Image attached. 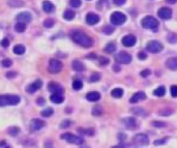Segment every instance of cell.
<instances>
[{
	"label": "cell",
	"mask_w": 177,
	"mask_h": 148,
	"mask_svg": "<svg viewBox=\"0 0 177 148\" xmlns=\"http://www.w3.org/2000/svg\"><path fill=\"white\" fill-rule=\"evenodd\" d=\"M73 124V121L72 120H69V119H65V120H63L62 122L60 123V128L61 129H67V128H69Z\"/></svg>",
	"instance_id": "40"
},
{
	"label": "cell",
	"mask_w": 177,
	"mask_h": 148,
	"mask_svg": "<svg viewBox=\"0 0 177 148\" xmlns=\"http://www.w3.org/2000/svg\"><path fill=\"white\" fill-rule=\"evenodd\" d=\"M166 66L170 69H173L175 71L177 69V58L174 57V58H169L167 61H166Z\"/></svg>",
	"instance_id": "21"
},
{
	"label": "cell",
	"mask_w": 177,
	"mask_h": 148,
	"mask_svg": "<svg viewBox=\"0 0 177 148\" xmlns=\"http://www.w3.org/2000/svg\"><path fill=\"white\" fill-rule=\"evenodd\" d=\"M86 98L89 102H97L98 100H101V94L96 91H91L86 94Z\"/></svg>",
	"instance_id": "20"
},
{
	"label": "cell",
	"mask_w": 177,
	"mask_h": 148,
	"mask_svg": "<svg viewBox=\"0 0 177 148\" xmlns=\"http://www.w3.org/2000/svg\"><path fill=\"white\" fill-rule=\"evenodd\" d=\"M20 132H21V129L20 128H18V126H10V128L7 129V134L12 137L18 136V135L20 134Z\"/></svg>",
	"instance_id": "26"
},
{
	"label": "cell",
	"mask_w": 177,
	"mask_h": 148,
	"mask_svg": "<svg viewBox=\"0 0 177 148\" xmlns=\"http://www.w3.org/2000/svg\"><path fill=\"white\" fill-rule=\"evenodd\" d=\"M138 57H139V59H141V60H145V59L147 58V54L145 53L144 51H141L138 54Z\"/></svg>",
	"instance_id": "49"
},
{
	"label": "cell",
	"mask_w": 177,
	"mask_h": 148,
	"mask_svg": "<svg viewBox=\"0 0 177 148\" xmlns=\"http://www.w3.org/2000/svg\"><path fill=\"white\" fill-rule=\"evenodd\" d=\"M167 41L171 44L177 43V34L176 33H169L167 35Z\"/></svg>",
	"instance_id": "38"
},
{
	"label": "cell",
	"mask_w": 177,
	"mask_h": 148,
	"mask_svg": "<svg viewBox=\"0 0 177 148\" xmlns=\"http://www.w3.org/2000/svg\"><path fill=\"white\" fill-rule=\"evenodd\" d=\"M81 3H82L81 0H69V5L73 7H75V9L81 6Z\"/></svg>",
	"instance_id": "42"
},
{
	"label": "cell",
	"mask_w": 177,
	"mask_h": 148,
	"mask_svg": "<svg viewBox=\"0 0 177 148\" xmlns=\"http://www.w3.org/2000/svg\"><path fill=\"white\" fill-rule=\"evenodd\" d=\"M1 46L4 47V48H7V47L9 46V41L7 40V38H3L1 41Z\"/></svg>",
	"instance_id": "52"
},
{
	"label": "cell",
	"mask_w": 177,
	"mask_h": 148,
	"mask_svg": "<svg viewBox=\"0 0 177 148\" xmlns=\"http://www.w3.org/2000/svg\"><path fill=\"white\" fill-rule=\"evenodd\" d=\"M17 72H6V78L7 79H12V78H16L17 77Z\"/></svg>",
	"instance_id": "50"
},
{
	"label": "cell",
	"mask_w": 177,
	"mask_h": 148,
	"mask_svg": "<svg viewBox=\"0 0 177 148\" xmlns=\"http://www.w3.org/2000/svg\"><path fill=\"white\" fill-rule=\"evenodd\" d=\"M55 24V22H54L53 19H47L45 20V22H44V26H45L46 28H52Z\"/></svg>",
	"instance_id": "41"
},
{
	"label": "cell",
	"mask_w": 177,
	"mask_h": 148,
	"mask_svg": "<svg viewBox=\"0 0 177 148\" xmlns=\"http://www.w3.org/2000/svg\"><path fill=\"white\" fill-rule=\"evenodd\" d=\"M54 110L52 108H47L44 111H41V116L43 117H50V116L53 115Z\"/></svg>",
	"instance_id": "34"
},
{
	"label": "cell",
	"mask_w": 177,
	"mask_h": 148,
	"mask_svg": "<svg viewBox=\"0 0 177 148\" xmlns=\"http://www.w3.org/2000/svg\"><path fill=\"white\" fill-rule=\"evenodd\" d=\"M100 80H101V75H100V74H97V72H95V74L91 75L89 81H90V82H92V83H94V82L100 81Z\"/></svg>",
	"instance_id": "43"
},
{
	"label": "cell",
	"mask_w": 177,
	"mask_h": 148,
	"mask_svg": "<svg viewBox=\"0 0 177 148\" xmlns=\"http://www.w3.org/2000/svg\"><path fill=\"white\" fill-rule=\"evenodd\" d=\"M48 90L53 93H58V94H62L63 93V88H62L58 83L56 82H50L48 84Z\"/></svg>",
	"instance_id": "12"
},
{
	"label": "cell",
	"mask_w": 177,
	"mask_h": 148,
	"mask_svg": "<svg viewBox=\"0 0 177 148\" xmlns=\"http://www.w3.org/2000/svg\"><path fill=\"white\" fill-rule=\"evenodd\" d=\"M100 64L101 65H107V64H109V62H110V60H109L108 58H106V57H100Z\"/></svg>",
	"instance_id": "45"
},
{
	"label": "cell",
	"mask_w": 177,
	"mask_h": 148,
	"mask_svg": "<svg viewBox=\"0 0 177 148\" xmlns=\"http://www.w3.org/2000/svg\"><path fill=\"white\" fill-rule=\"evenodd\" d=\"M122 121H123L124 126L129 129H136L138 128L137 121L134 117H127L126 119H123Z\"/></svg>",
	"instance_id": "13"
},
{
	"label": "cell",
	"mask_w": 177,
	"mask_h": 148,
	"mask_svg": "<svg viewBox=\"0 0 177 148\" xmlns=\"http://www.w3.org/2000/svg\"><path fill=\"white\" fill-rule=\"evenodd\" d=\"M103 108L101 107V106H95L94 108L92 109V114L94 116H101V114H103Z\"/></svg>",
	"instance_id": "37"
},
{
	"label": "cell",
	"mask_w": 177,
	"mask_h": 148,
	"mask_svg": "<svg viewBox=\"0 0 177 148\" xmlns=\"http://www.w3.org/2000/svg\"><path fill=\"white\" fill-rule=\"evenodd\" d=\"M152 125L155 128H164V126H166V123L162 122V121H152Z\"/></svg>",
	"instance_id": "46"
},
{
	"label": "cell",
	"mask_w": 177,
	"mask_h": 148,
	"mask_svg": "<svg viewBox=\"0 0 177 148\" xmlns=\"http://www.w3.org/2000/svg\"><path fill=\"white\" fill-rule=\"evenodd\" d=\"M21 97L19 95L14 94H3L0 95V107L5 106H16L20 103Z\"/></svg>",
	"instance_id": "2"
},
{
	"label": "cell",
	"mask_w": 177,
	"mask_h": 148,
	"mask_svg": "<svg viewBox=\"0 0 177 148\" xmlns=\"http://www.w3.org/2000/svg\"><path fill=\"white\" fill-rule=\"evenodd\" d=\"M171 94L173 97H177V85H173L171 87Z\"/></svg>",
	"instance_id": "48"
},
{
	"label": "cell",
	"mask_w": 177,
	"mask_h": 148,
	"mask_svg": "<svg viewBox=\"0 0 177 148\" xmlns=\"http://www.w3.org/2000/svg\"><path fill=\"white\" fill-rule=\"evenodd\" d=\"M166 1H167V2H168V3L174 4V3H176V1H177V0H166Z\"/></svg>",
	"instance_id": "57"
},
{
	"label": "cell",
	"mask_w": 177,
	"mask_h": 148,
	"mask_svg": "<svg viewBox=\"0 0 177 148\" xmlns=\"http://www.w3.org/2000/svg\"><path fill=\"white\" fill-rule=\"evenodd\" d=\"M126 0H113V2L116 5H122V4L126 3Z\"/></svg>",
	"instance_id": "54"
},
{
	"label": "cell",
	"mask_w": 177,
	"mask_h": 148,
	"mask_svg": "<svg viewBox=\"0 0 177 148\" xmlns=\"http://www.w3.org/2000/svg\"><path fill=\"white\" fill-rule=\"evenodd\" d=\"M146 49L150 52V53L158 54V53H160V52L163 51L164 46L158 41H150L149 43L147 44Z\"/></svg>",
	"instance_id": "7"
},
{
	"label": "cell",
	"mask_w": 177,
	"mask_h": 148,
	"mask_svg": "<svg viewBox=\"0 0 177 148\" xmlns=\"http://www.w3.org/2000/svg\"><path fill=\"white\" fill-rule=\"evenodd\" d=\"M43 9L47 14H52L55 10V5L50 1H44L43 3Z\"/></svg>",
	"instance_id": "18"
},
{
	"label": "cell",
	"mask_w": 177,
	"mask_h": 148,
	"mask_svg": "<svg viewBox=\"0 0 177 148\" xmlns=\"http://www.w3.org/2000/svg\"><path fill=\"white\" fill-rule=\"evenodd\" d=\"M36 104H37L38 106H44L46 104V100H44L43 97H38L37 100H36Z\"/></svg>",
	"instance_id": "53"
},
{
	"label": "cell",
	"mask_w": 177,
	"mask_h": 148,
	"mask_svg": "<svg viewBox=\"0 0 177 148\" xmlns=\"http://www.w3.org/2000/svg\"><path fill=\"white\" fill-rule=\"evenodd\" d=\"M82 87H83V83L81 80H75V81L73 82V88H74L75 90H80Z\"/></svg>",
	"instance_id": "39"
},
{
	"label": "cell",
	"mask_w": 177,
	"mask_h": 148,
	"mask_svg": "<svg viewBox=\"0 0 177 148\" xmlns=\"http://www.w3.org/2000/svg\"><path fill=\"white\" fill-rule=\"evenodd\" d=\"M165 93H166V89H165V87H164V86L158 87L157 89L153 91V94L157 95V97H164V95H165Z\"/></svg>",
	"instance_id": "33"
},
{
	"label": "cell",
	"mask_w": 177,
	"mask_h": 148,
	"mask_svg": "<svg viewBox=\"0 0 177 148\" xmlns=\"http://www.w3.org/2000/svg\"><path fill=\"white\" fill-rule=\"evenodd\" d=\"M14 53L17 55H22L25 53V47L23 45H16L14 47Z\"/></svg>",
	"instance_id": "30"
},
{
	"label": "cell",
	"mask_w": 177,
	"mask_h": 148,
	"mask_svg": "<svg viewBox=\"0 0 177 148\" xmlns=\"http://www.w3.org/2000/svg\"><path fill=\"white\" fill-rule=\"evenodd\" d=\"M4 148H12V147H9V146H5Z\"/></svg>",
	"instance_id": "59"
},
{
	"label": "cell",
	"mask_w": 177,
	"mask_h": 148,
	"mask_svg": "<svg viewBox=\"0 0 177 148\" xmlns=\"http://www.w3.org/2000/svg\"><path fill=\"white\" fill-rule=\"evenodd\" d=\"M73 69H74L76 72H83V71H85V65H84V63H82L81 61L74 60L73 61Z\"/></svg>",
	"instance_id": "22"
},
{
	"label": "cell",
	"mask_w": 177,
	"mask_h": 148,
	"mask_svg": "<svg viewBox=\"0 0 177 148\" xmlns=\"http://www.w3.org/2000/svg\"><path fill=\"white\" fill-rule=\"evenodd\" d=\"M62 67H63V64H62L61 61L56 60V59H51L49 61V66H48V71L51 72V74H58L59 72H61Z\"/></svg>",
	"instance_id": "6"
},
{
	"label": "cell",
	"mask_w": 177,
	"mask_h": 148,
	"mask_svg": "<svg viewBox=\"0 0 177 148\" xmlns=\"http://www.w3.org/2000/svg\"><path fill=\"white\" fill-rule=\"evenodd\" d=\"M61 139L64 140V141L69 142V143H72V144H77V145H81L84 143V140L81 137H78V136H75L71 133H64L61 135Z\"/></svg>",
	"instance_id": "4"
},
{
	"label": "cell",
	"mask_w": 177,
	"mask_h": 148,
	"mask_svg": "<svg viewBox=\"0 0 177 148\" xmlns=\"http://www.w3.org/2000/svg\"><path fill=\"white\" fill-rule=\"evenodd\" d=\"M7 4L10 7H22L24 6V2L22 0H7Z\"/></svg>",
	"instance_id": "25"
},
{
	"label": "cell",
	"mask_w": 177,
	"mask_h": 148,
	"mask_svg": "<svg viewBox=\"0 0 177 148\" xmlns=\"http://www.w3.org/2000/svg\"><path fill=\"white\" fill-rule=\"evenodd\" d=\"M141 25L143 28L146 29H151V30H157L160 23L155 18L151 17V16H147V17L143 18L141 21Z\"/></svg>",
	"instance_id": "3"
},
{
	"label": "cell",
	"mask_w": 177,
	"mask_h": 148,
	"mask_svg": "<svg viewBox=\"0 0 177 148\" xmlns=\"http://www.w3.org/2000/svg\"><path fill=\"white\" fill-rule=\"evenodd\" d=\"M136 43H137V38L132 34L126 35L123 38H122V44H123V46H126V47H133V46H135V44Z\"/></svg>",
	"instance_id": "14"
},
{
	"label": "cell",
	"mask_w": 177,
	"mask_h": 148,
	"mask_svg": "<svg viewBox=\"0 0 177 148\" xmlns=\"http://www.w3.org/2000/svg\"><path fill=\"white\" fill-rule=\"evenodd\" d=\"M12 65V61L10 59H3L2 60V66L3 67H10Z\"/></svg>",
	"instance_id": "44"
},
{
	"label": "cell",
	"mask_w": 177,
	"mask_h": 148,
	"mask_svg": "<svg viewBox=\"0 0 177 148\" xmlns=\"http://www.w3.org/2000/svg\"><path fill=\"white\" fill-rule=\"evenodd\" d=\"M15 30L17 31V32H24L26 30V23H23V22H18L17 24L15 25Z\"/></svg>",
	"instance_id": "29"
},
{
	"label": "cell",
	"mask_w": 177,
	"mask_h": 148,
	"mask_svg": "<svg viewBox=\"0 0 177 148\" xmlns=\"http://www.w3.org/2000/svg\"><path fill=\"white\" fill-rule=\"evenodd\" d=\"M103 32L107 35H110L114 32V27L113 26H111V25H107L103 28Z\"/></svg>",
	"instance_id": "36"
},
{
	"label": "cell",
	"mask_w": 177,
	"mask_h": 148,
	"mask_svg": "<svg viewBox=\"0 0 177 148\" xmlns=\"http://www.w3.org/2000/svg\"><path fill=\"white\" fill-rule=\"evenodd\" d=\"M168 138H164V139H161V140H157L154 142V145H161V144H165L167 142Z\"/></svg>",
	"instance_id": "51"
},
{
	"label": "cell",
	"mask_w": 177,
	"mask_h": 148,
	"mask_svg": "<svg viewBox=\"0 0 177 148\" xmlns=\"http://www.w3.org/2000/svg\"><path fill=\"white\" fill-rule=\"evenodd\" d=\"M111 95L115 98H120L123 95V90L121 88H114L113 90L111 91Z\"/></svg>",
	"instance_id": "28"
},
{
	"label": "cell",
	"mask_w": 177,
	"mask_h": 148,
	"mask_svg": "<svg viewBox=\"0 0 177 148\" xmlns=\"http://www.w3.org/2000/svg\"><path fill=\"white\" fill-rule=\"evenodd\" d=\"M17 20H18V22L28 23L31 21V14L30 12H20V14L17 16Z\"/></svg>",
	"instance_id": "17"
},
{
	"label": "cell",
	"mask_w": 177,
	"mask_h": 148,
	"mask_svg": "<svg viewBox=\"0 0 177 148\" xmlns=\"http://www.w3.org/2000/svg\"><path fill=\"white\" fill-rule=\"evenodd\" d=\"M145 98H146V94H145L144 92H142V91H139V92L135 93V94L131 97V103L135 104V103L140 102V100H145Z\"/></svg>",
	"instance_id": "19"
},
{
	"label": "cell",
	"mask_w": 177,
	"mask_h": 148,
	"mask_svg": "<svg viewBox=\"0 0 177 148\" xmlns=\"http://www.w3.org/2000/svg\"><path fill=\"white\" fill-rule=\"evenodd\" d=\"M72 40L78 45L84 47V48H90L93 45L92 38L89 37L85 33L80 32V31H75V32L72 33Z\"/></svg>",
	"instance_id": "1"
},
{
	"label": "cell",
	"mask_w": 177,
	"mask_h": 148,
	"mask_svg": "<svg viewBox=\"0 0 177 148\" xmlns=\"http://www.w3.org/2000/svg\"><path fill=\"white\" fill-rule=\"evenodd\" d=\"M76 17V14H75L74 10H71V9H66L65 12H63V18L64 20H67V21H72L74 18Z\"/></svg>",
	"instance_id": "27"
},
{
	"label": "cell",
	"mask_w": 177,
	"mask_h": 148,
	"mask_svg": "<svg viewBox=\"0 0 177 148\" xmlns=\"http://www.w3.org/2000/svg\"><path fill=\"white\" fill-rule=\"evenodd\" d=\"M173 112H174V111L172 110V109L164 108V109H162V110L158 111V114H160V115H162V116H165V117H167V116H170L171 114H173Z\"/></svg>",
	"instance_id": "32"
},
{
	"label": "cell",
	"mask_w": 177,
	"mask_h": 148,
	"mask_svg": "<svg viewBox=\"0 0 177 148\" xmlns=\"http://www.w3.org/2000/svg\"><path fill=\"white\" fill-rule=\"evenodd\" d=\"M113 69L115 72H119V71H120V66H119L118 64H115V65L113 66Z\"/></svg>",
	"instance_id": "56"
},
{
	"label": "cell",
	"mask_w": 177,
	"mask_h": 148,
	"mask_svg": "<svg viewBox=\"0 0 177 148\" xmlns=\"http://www.w3.org/2000/svg\"><path fill=\"white\" fill-rule=\"evenodd\" d=\"M111 148H124L122 145H116V146H113V147H111Z\"/></svg>",
	"instance_id": "58"
},
{
	"label": "cell",
	"mask_w": 177,
	"mask_h": 148,
	"mask_svg": "<svg viewBox=\"0 0 177 148\" xmlns=\"http://www.w3.org/2000/svg\"><path fill=\"white\" fill-rule=\"evenodd\" d=\"M51 100L54 104H61V103H63L64 97H62V94H58V93H53V94L51 95Z\"/></svg>",
	"instance_id": "23"
},
{
	"label": "cell",
	"mask_w": 177,
	"mask_h": 148,
	"mask_svg": "<svg viewBox=\"0 0 177 148\" xmlns=\"http://www.w3.org/2000/svg\"><path fill=\"white\" fill-rule=\"evenodd\" d=\"M78 132H82L81 134H85L87 136H93L94 135V129H78Z\"/></svg>",
	"instance_id": "35"
},
{
	"label": "cell",
	"mask_w": 177,
	"mask_h": 148,
	"mask_svg": "<svg viewBox=\"0 0 177 148\" xmlns=\"http://www.w3.org/2000/svg\"><path fill=\"white\" fill-rule=\"evenodd\" d=\"M118 138L120 139V141H123V140H126V136L124 134H119V135H118Z\"/></svg>",
	"instance_id": "55"
},
{
	"label": "cell",
	"mask_w": 177,
	"mask_h": 148,
	"mask_svg": "<svg viewBox=\"0 0 177 148\" xmlns=\"http://www.w3.org/2000/svg\"><path fill=\"white\" fill-rule=\"evenodd\" d=\"M158 16L163 20H169L172 17V9H168V7H162V9H158Z\"/></svg>",
	"instance_id": "11"
},
{
	"label": "cell",
	"mask_w": 177,
	"mask_h": 148,
	"mask_svg": "<svg viewBox=\"0 0 177 148\" xmlns=\"http://www.w3.org/2000/svg\"><path fill=\"white\" fill-rule=\"evenodd\" d=\"M45 125H46L45 121H43L41 119H38V118H34V119H31L29 123V129L31 132H36L41 129Z\"/></svg>",
	"instance_id": "10"
},
{
	"label": "cell",
	"mask_w": 177,
	"mask_h": 148,
	"mask_svg": "<svg viewBox=\"0 0 177 148\" xmlns=\"http://www.w3.org/2000/svg\"><path fill=\"white\" fill-rule=\"evenodd\" d=\"M132 111H133V113H134L135 115L141 116V117H147V115H148L147 111H145L143 108H135V109H133Z\"/></svg>",
	"instance_id": "24"
},
{
	"label": "cell",
	"mask_w": 177,
	"mask_h": 148,
	"mask_svg": "<svg viewBox=\"0 0 177 148\" xmlns=\"http://www.w3.org/2000/svg\"><path fill=\"white\" fill-rule=\"evenodd\" d=\"M115 60L119 64H129L132 61V56L126 52L121 51L115 56Z\"/></svg>",
	"instance_id": "8"
},
{
	"label": "cell",
	"mask_w": 177,
	"mask_h": 148,
	"mask_svg": "<svg viewBox=\"0 0 177 148\" xmlns=\"http://www.w3.org/2000/svg\"><path fill=\"white\" fill-rule=\"evenodd\" d=\"M116 50V45L114 43H109L108 45L105 47V52L108 54H112L114 53Z\"/></svg>",
	"instance_id": "31"
},
{
	"label": "cell",
	"mask_w": 177,
	"mask_h": 148,
	"mask_svg": "<svg viewBox=\"0 0 177 148\" xmlns=\"http://www.w3.org/2000/svg\"><path fill=\"white\" fill-rule=\"evenodd\" d=\"M86 22L89 25H95L100 22V17L96 14H94V12H89L86 16Z\"/></svg>",
	"instance_id": "16"
},
{
	"label": "cell",
	"mask_w": 177,
	"mask_h": 148,
	"mask_svg": "<svg viewBox=\"0 0 177 148\" xmlns=\"http://www.w3.org/2000/svg\"><path fill=\"white\" fill-rule=\"evenodd\" d=\"M41 86H43V82H41V80H36L34 83L30 84L29 86L27 87V92L30 93V94H32V93L37 91Z\"/></svg>",
	"instance_id": "15"
},
{
	"label": "cell",
	"mask_w": 177,
	"mask_h": 148,
	"mask_svg": "<svg viewBox=\"0 0 177 148\" xmlns=\"http://www.w3.org/2000/svg\"><path fill=\"white\" fill-rule=\"evenodd\" d=\"M110 21L113 25L119 26V25H122L124 22H126V15L122 14V12H114L113 14L111 15Z\"/></svg>",
	"instance_id": "5"
},
{
	"label": "cell",
	"mask_w": 177,
	"mask_h": 148,
	"mask_svg": "<svg viewBox=\"0 0 177 148\" xmlns=\"http://www.w3.org/2000/svg\"><path fill=\"white\" fill-rule=\"evenodd\" d=\"M140 75H141L142 78H147L149 75H151V71H150V69H144V71L141 72Z\"/></svg>",
	"instance_id": "47"
},
{
	"label": "cell",
	"mask_w": 177,
	"mask_h": 148,
	"mask_svg": "<svg viewBox=\"0 0 177 148\" xmlns=\"http://www.w3.org/2000/svg\"><path fill=\"white\" fill-rule=\"evenodd\" d=\"M133 142H134L136 145L145 146V145L149 144V138H148V136L145 134H138V135H136V136H134Z\"/></svg>",
	"instance_id": "9"
}]
</instances>
